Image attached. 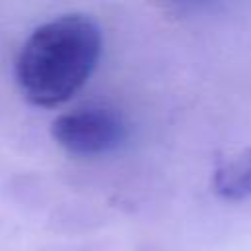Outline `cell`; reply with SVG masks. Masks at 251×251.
I'll list each match as a JSON object with an SVG mask.
<instances>
[{
  "label": "cell",
  "mask_w": 251,
  "mask_h": 251,
  "mask_svg": "<svg viewBox=\"0 0 251 251\" xmlns=\"http://www.w3.org/2000/svg\"><path fill=\"white\" fill-rule=\"evenodd\" d=\"M100 27L86 16L55 18L24 41L16 59V80L35 106H57L76 94L96 69Z\"/></svg>",
  "instance_id": "1"
},
{
  "label": "cell",
  "mask_w": 251,
  "mask_h": 251,
  "mask_svg": "<svg viewBox=\"0 0 251 251\" xmlns=\"http://www.w3.org/2000/svg\"><path fill=\"white\" fill-rule=\"evenodd\" d=\"M214 190L226 200L251 196V149H241L224 159L214 171Z\"/></svg>",
  "instance_id": "3"
},
{
  "label": "cell",
  "mask_w": 251,
  "mask_h": 251,
  "mask_svg": "<svg viewBox=\"0 0 251 251\" xmlns=\"http://www.w3.org/2000/svg\"><path fill=\"white\" fill-rule=\"evenodd\" d=\"M51 133L73 155L96 157L116 151L127 139L124 118L104 106H84L55 118Z\"/></svg>",
  "instance_id": "2"
}]
</instances>
